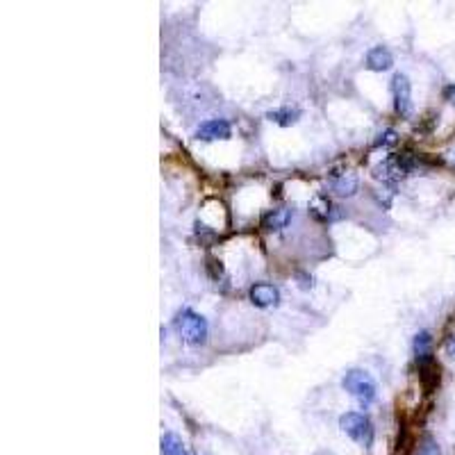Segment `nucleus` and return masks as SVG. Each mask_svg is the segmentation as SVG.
<instances>
[{
	"instance_id": "obj_1",
	"label": "nucleus",
	"mask_w": 455,
	"mask_h": 455,
	"mask_svg": "<svg viewBox=\"0 0 455 455\" xmlns=\"http://www.w3.org/2000/svg\"><path fill=\"white\" fill-rule=\"evenodd\" d=\"M173 324L178 328V332L182 335V339L189 341V344H203V341L207 339V324H205V319L200 317V315H196V312L189 310V308H184V310L178 312V317H176Z\"/></svg>"
},
{
	"instance_id": "obj_2",
	"label": "nucleus",
	"mask_w": 455,
	"mask_h": 455,
	"mask_svg": "<svg viewBox=\"0 0 455 455\" xmlns=\"http://www.w3.org/2000/svg\"><path fill=\"white\" fill-rule=\"evenodd\" d=\"M344 390L353 399H357L360 405H369L376 399V383L367 371L362 369H350L344 376Z\"/></svg>"
},
{
	"instance_id": "obj_3",
	"label": "nucleus",
	"mask_w": 455,
	"mask_h": 455,
	"mask_svg": "<svg viewBox=\"0 0 455 455\" xmlns=\"http://www.w3.org/2000/svg\"><path fill=\"white\" fill-rule=\"evenodd\" d=\"M339 426L357 444L371 446V442H374V426H371V421L360 412H346L339 419Z\"/></svg>"
},
{
	"instance_id": "obj_4",
	"label": "nucleus",
	"mask_w": 455,
	"mask_h": 455,
	"mask_svg": "<svg viewBox=\"0 0 455 455\" xmlns=\"http://www.w3.org/2000/svg\"><path fill=\"white\" fill-rule=\"evenodd\" d=\"M410 171V162L408 158H401V155H392L385 162H380L374 169V176L383 182H399L408 176Z\"/></svg>"
},
{
	"instance_id": "obj_5",
	"label": "nucleus",
	"mask_w": 455,
	"mask_h": 455,
	"mask_svg": "<svg viewBox=\"0 0 455 455\" xmlns=\"http://www.w3.org/2000/svg\"><path fill=\"white\" fill-rule=\"evenodd\" d=\"M392 92H394V103H396V112L401 116H410L412 114V87H410V80L396 73L392 80Z\"/></svg>"
},
{
	"instance_id": "obj_6",
	"label": "nucleus",
	"mask_w": 455,
	"mask_h": 455,
	"mask_svg": "<svg viewBox=\"0 0 455 455\" xmlns=\"http://www.w3.org/2000/svg\"><path fill=\"white\" fill-rule=\"evenodd\" d=\"M230 132L233 130H230V123L226 118H212V121H205L196 130V137L200 141H216V139H228Z\"/></svg>"
},
{
	"instance_id": "obj_7",
	"label": "nucleus",
	"mask_w": 455,
	"mask_h": 455,
	"mask_svg": "<svg viewBox=\"0 0 455 455\" xmlns=\"http://www.w3.org/2000/svg\"><path fill=\"white\" fill-rule=\"evenodd\" d=\"M251 301L253 305H257V308H271V305L280 301V292H278V287H273V285L257 282V285L251 287Z\"/></svg>"
},
{
	"instance_id": "obj_8",
	"label": "nucleus",
	"mask_w": 455,
	"mask_h": 455,
	"mask_svg": "<svg viewBox=\"0 0 455 455\" xmlns=\"http://www.w3.org/2000/svg\"><path fill=\"white\" fill-rule=\"evenodd\" d=\"M419 371H421L419 378H421L423 390L430 394L439 385V364L432 360V355H430L426 360H419Z\"/></svg>"
},
{
	"instance_id": "obj_9",
	"label": "nucleus",
	"mask_w": 455,
	"mask_h": 455,
	"mask_svg": "<svg viewBox=\"0 0 455 455\" xmlns=\"http://www.w3.org/2000/svg\"><path fill=\"white\" fill-rule=\"evenodd\" d=\"M392 64H394V57L385 46H376L369 50L367 66L371 71H387V69H392Z\"/></svg>"
},
{
	"instance_id": "obj_10",
	"label": "nucleus",
	"mask_w": 455,
	"mask_h": 455,
	"mask_svg": "<svg viewBox=\"0 0 455 455\" xmlns=\"http://www.w3.org/2000/svg\"><path fill=\"white\" fill-rule=\"evenodd\" d=\"M292 221V210H273V212H268V214H264V219H262V228H266V230H280V228H285L287 223Z\"/></svg>"
},
{
	"instance_id": "obj_11",
	"label": "nucleus",
	"mask_w": 455,
	"mask_h": 455,
	"mask_svg": "<svg viewBox=\"0 0 455 455\" xmlns=\"http://www.w3.org/2000/svg\"><path fill=\"white\" fill-rule=\"evenodd\" d=\"M162 453L164 455H189L187 446H184V442L176 432H167V435L162 437Z\"/></svg>"
},
{
	"instance_id": "obj_12",
	"label": "nucleus",
	"mask_w": 455,
	"mask_h": 455,
	"mask_svg": "<svg viewBox=\"0 0 455 455\" xmlns=\"http://www.w3.org/2000/svg\"><path fill=\"white\" fill-rule=\"evenodd\" d=\"M332 189L339 193V196H353L357 189V178L353 173H341L335 176L332 180Z\"/></svg>"
},
{
	"instance_id": "obj_13",
	"label": "nucleus",
	"mask_w": 455,
	"mask_h": 455,
	"mask_svg": "<svg viewBox=\"0 0 455 455\" xmlns=\"http://www.w3.org/2000/svg\"><path fill=\"white\" fill-rule=\"evenodd\" d=\"M298 116H301V112L292 109V107L273 109V112H268V114H266L268 121H275V123H280V125H292V123L298 121Z\"/></svg>"
},
{
	"instance_id": "obj_14",
	"label": "nucleus",
	"mask_w": 455,
	"mask_h": 455,
	"mask_svg": "<svg viewBox=\"0 0 455 455\" xmlns=\"http://www.w3.org/2000/svg\"><path fill=\"white\" fill-rule=\"evenodd\" d=\"M430 344H432V339H430L428 332H419V335H416V339H414L416 360H426V357L432 355V353H430Z\"/></svg>"
},
{
	"instance_id": "obj_15",
	"label": "nucleus",
	"mask_w": 455,
	"mask_h": 455,
	"mask_svg": "<svg viewBox=\"0 0 455 455\" xmlns=\"http://www.w3.org/2000/svg\"><path fill=\"white\" fill-rule=\"evenodd\" d=\"M328 207H330V203H328L326 198H315L312 200V205H310V212H312V216H315V219H328Z\"/></svg>"
},
{
	"instance_id": "obj_16",
	"label": "nucleus",
	"mask_w": 455,
	"mask_h": 455,
	"mask_svg": "<svg viewBox=\"0 0 455 455\" xmlns=\"http://www.w3.org/2000/svg\"><path fill=\"white\" fill-rule=\"evenodd\" d=\"M390 144H396V132L394 130H387L385 134H380V139L376 141V146H390Z\"/></svg>"
},
{
	"instance_id": "obj_17",
	"label": "nucleus",
	"mask_w": 455,
	"mask_h": 455,
	"mask_svg": "<svg viewBox=\"0 0 455 455\" xmlns=\"http://www.w3.org/2000/svg\"><path fill=\"white\" fill-rule=\"evenodd\" d=\"M444 96H446V100H451L453 105H455V85H451L449 89L444 92Z\"/></svg>"
}]
</instances>
